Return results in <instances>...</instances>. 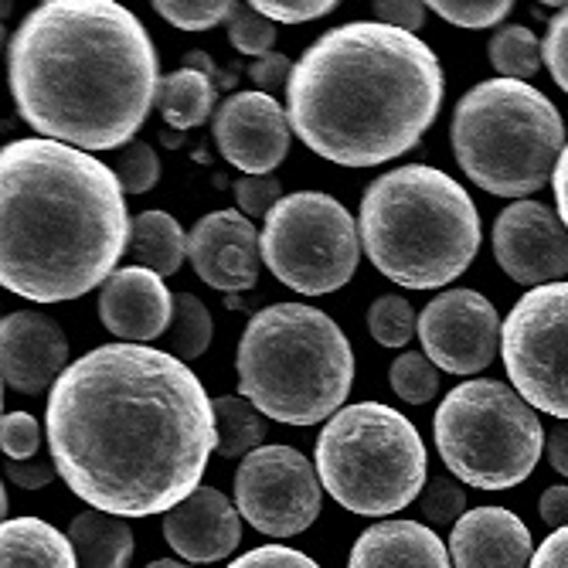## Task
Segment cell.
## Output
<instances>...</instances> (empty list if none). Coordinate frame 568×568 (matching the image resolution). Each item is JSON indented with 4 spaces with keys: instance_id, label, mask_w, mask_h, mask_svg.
<instances>
[{
    "instance_id": "obj_1",
    "label": "cell",
    "mask_w": 568,
    "mask_h": 568,
    "mask_svg": "<svg viewBox=\"0 0 568 568\" xmlns=\"http://www.w3.org/2000/svg\"><path fill=\"white\" fill-rule=\"evenodd\" d=\"M48 449L92 510L150 518L184 504L219 446L201 378L171 351L102 344L48 395Z\"/></svg>"
},
{
    "instance_id": "obj_2",
    "label": "cell",
    "mask_w": 568,
    "mask_h": 568,
    "mask_svg": "<svg viewBox=\"0 0 568 568\" xmlns=\"http://www.w3.org/2000/svg\"><path fill=\"white\" fill-rule=\"evenodd\" d=\"M14 106L44 140L130 146L158 102V48L116 0H44L11 38Z\"/></svg>"
},
{
    "instance_id": "obj_3",
    "label": "cell",
    "mask_w": 568,
    "mask_h": 568,
    "mask_svg": "<svg viewBox=\"0 0 568 568\" xmlns=\"http://www.w3.org/2000/svg\"><path fill=\"white\" fill-rule=\"evenodd\" d=\"M113 168L59 140L0 150V283L31 303L106 286L130 252V212Z\"/></svg>"
},
{
    "instance_id": "obj_4",
    "label": "cell",
    "mask_w": 568,
    "mask_h": 568,
    "mask_svg": "<svg viewBox=\"0 0 568 568\" xmlns=\"http://www.w3.org/2000/svg\"><path fill=\"white\" fill-rule=\"evenodd\" d=\"M443 95V62L423 38L378 21H351L303 51L286 89V113L317 158L378 168L426 136Z\"/></svg>"
},
{
    "instance_id": "obj_5",
    "label": "cell",
    "mask_w": 568,
    "mask_h": 568,
    "mask_svg": "<svg viewBox=\"0 0 568 568\" xmlns=\"http://www.w3.org/2000/svg\"><path fill=\"white\" fill-rule=\"evenodd\" d=\"M361 245L405 290H439L480 252V212L449 174L408 164L375 178L361 197Z\"/></svg>"
},
{
    "instance_id": "obj_6",
    "label": "cell",
    "mask_w": 568,
    "mask_h": 568,
    "mask_svg": "<svg viewBox=\"0 0 568 568\" xmlns=\"http://www.w3.org/2000/svg\"><path fill=\"white\" fill-rule=\"evenodd\" d=\"M239 388L263 416L286 426L334 419L354 382V351L317 306L273 303L239 341Z\"/></svg>"
},
{
    "instance_id": "obj_7",
    "label": "cell",
    "mask_w": 568,
    "mask_h": 568,
    "mask_svg": "<svg viewBox=\"0 0 568 568\" xmlns=\"http://www.w3.org/2000/svg\"><path fill=\"white\" fill-rule=\"evenodd\" d=\"M459 171L497 197L541 191L565 150V123L555 102L514 79H487L456 102L449 126Z\"/></svg>"
},
{
    "instance_id": "obj_8",
    "label": "cell",
    "mask_w": 568,
    "mask_h": 568,
    "mask_svg": "<svg viewBox=\"0 0 568 568\" xmlns=\"http://www.w3.org/2000/svg\"><path fill=\"white\" fill-rule=\"evenodd\" d=\"M429 456L419 429L398 408L357 402L327 419L317 439L324 490L351 514L388 518L426 490Z\"/></svg>"
},
{
    "instance_id": "obj_9",
    "label": "cell",
    "mask_w": 568,
    "mask_h": 568,
    "mask_svg": "<svg viewBox=\"0 0 568 568\" xmlns=\"http://www.w3.org/2000/svg\"><path fill=\"white\" fill-rule=\"evenodd\" d=\"M433 439L446 470L477 490L525 484L548 443L535 408L494 378H470L449 388L433 416Z\"/></svg>"
},
{
    "instance_id": "obj_10",
    "label": "cell",
    "mask_w": 568,
    "mask_h": 568,
    "mask_svg": "<svg viewBox=\"0 0 568 568\" xmlns=\"http://www.w3.org/2000/svg\"><path fill=\"white\" fill-rule=\"evenodd\" d=\"M357 260V222L324 191L286 194L263 225V263L283 286L303 296L341 290L354 276Z\"/></svg>"
},
{
    "instance_id": "obj_11",
    "label": "cell",
    "mask_w": 568,
    "mask_h": 568,
    "mask_svg": "<svg viewBox=\"0 0 568 568\" xmlns=\"http://www.w3.org/2000/svg\"><path fill=\"white\" fill-rule=\"evenodd\" d=\"M510 385L531 408L568 423V283H548L510 306L500 331Z\"/></svg>"
},
{
    "instance_id": "obj_12",
    "label": "cell",
    "mask_w": 568,
    "mask_h": 568,
    "mask_svg": "<svg viewBox=\"0 0 568 568\" xmlns=\"http://www.w3.org/2000/svg\"><path fill=\"white\" fill-rule=\"evenodd\" d=\"M324 484L317 467L293 446H260L235 474V507L270 538H290L321 518Z\"/></svg>"
},
{
    "instance_id": "obj_13",
    "label": "cell",
    "mask_w": 568,
    "mask_h": 568,
    "mask_svg": "<svg viewBox=\"0 0 568 568\" xmlns=\"http://www.w3.org/2000/svg\"><path fill=\"white\" fill-rule=\"evenodd\" d=\"M500 331L494 303L477 290H449L419 314L423 351L449 375L484 372L497 354Z\"/></svg>"
},
{
    "instance_id": "obj_14",
    "label": "cell",
    "mask_w": 568,
    "mask_h": 568,
    "mask_svg": "<svg viewBox=\"0 0 568 568\" xmlns=\"http://www.w3.org/2000/svg\"><path fill=\"white\" fill-rule=\"evenodd\" d=\"M497 266L521 286H548L568 273V229L541 201H514L494 222Z\"/></svg>"
},
{
    "instance_id": "obj_15",
    "label": "cell",
    "mask_w": 568,
    "mask_h": 568,
    "mask_svg": "<svg viewBox=\"0 0 568 568\" xmlns=\"http://www.w3.org/2000/svg\"><path fill=\"white\" fill-rule=\"evenodd\" d=\"M219 153L245 178H270L290 153V113L266 92H232L212 116Z\"/></svg>"
},
{
    "instance_id": "obj_16",
    "label": "cell",
    "mask_w": 568,
    "mask_h": 568,
    "mask_svg": "<svg viewBox=\"0 0 568 568\" xmlns=\"http://www.w3.org/2000/svg\"><path fill=\"white\" fill-rule=\"evenodd\" d=\"M187 260L197 280L222 293L252 290L260 280L263 239L255 235L252 219H245L242 212H212L191 229Z\"/></svg>"
},
{
    "instance_id": "obj_17",
    "label": "cell",
    "mask_w": 568,
    "mask_h": 568,
    "mask_svg": "<svg viewBox=\"0 0 568 568\" xmlns=\"http://www.w3.org/2000/svg\"><path fill=\"white\" fill-rule=\"evenodd\" d=\"M0 361H4L8 388L41 395L55 388L69 368V337L48 314L18 310L0 321Z\"/></svg>"
},
{
    "instance_id": "obj_18",
    "label": "cell",
    "mask_w": 568,
    "mask_h": 568,
    "mask_svg": "<svg viewBox=\"0 0 568 568\" xmlns=\"http://www.w3.org/2000/svg\"><path fill=\"white\" fill-rule=\"evenodd\" d=\"M178 296H171L168 283L143 266H126L110 276L99 293L102 327L126 344L158 341L174 324Z\"/></svg>"
},
{
    "instance_id": "obj_19",
    "label": "cell",
    "mask_w": 568,
    "mask_h": 568,
    "mask_svg": "<svg viewBox=\"0 0 568 568\" xmlns=\"http://www.w3.org/2000/svg\"><path fill=\"white\" fill-rule=\"evenodd\" d=\"M164 538L187 561H219L242 541V514L222 490L197 487L164 514Z\"/></svg>"
},
{
    "instance_id": "obj_20",
    "label": "cell",
    "mask_w": 568,
    "mask_h": 568,
    "mask_svg": "<svg viewBox=\"0 0 568 568\" xmlns=\"http://www.w3.org/2000/svg\"><path fill=\"white\" fill-rule=\"evenodd\" d=\"M449 555L456 568H528L535 541L507 507H474L453 525Z\"/></svg>"
},
{
    "instance_id": "obj_21",
    "label": "cell",
    "mask_w": 568,
    "mask_h": 568,
    "mask_svg": "<svg viewBox=\"0 0 568 568\" xmlns=\"http://www.w3.org/2000/svg\"><path fill=\"white\" fill-rule=\"evenodd\" d=\"M347 568H453L443 538L416 521H382L361 531Z\"/></svg>"
},
{
    "instance_id": "obj_22",
    "label": "cell",
    "mask_w": 568,
    "mask_h": 568,
    "mask_svg": "<svg viewBox=\"0 0 568 568\" xmlns=\"http://www.w3.org/2000/svg\"><path fill=\"white\" fill-rule=\"evenodd\" d=\"M0 568H79V555L55 525L14 518L0 528Z\"/></svg>"
},
{
    "instance_id": "obj_23",
    "label": "cell",
    "mask_w": 568,
    "mask_h": 568,
    "mask_svg": "<svg viewBox=\"0 0 568 568\" xmlns=\"http://www.w3.org/2000/svg\"><path fill=\"white\" fill-rule=\"evenodd\" d=\"M69 541L79 555V568H130L133 531L123 518L106 510H85L72 521Z\"/></svg>"
},
{
    "instance_id": "obj_24",
    "label": "cell",
    "mask_w": 568,
    "mask_h": 568,
    "mask_svg": "<svg viewBox=\"0 0 568 568\" xmlns=\"http://www.w3.org/2000/svg\"><path fill=\"white\" fill-rule=\"evenodd\" d=\"M130 255L136 260V266L158 276H171L187 260V235L174 215L143 212L130 225Z\"/></svg>"
},
{
    "instance_id": "obj_25",
    "label": "cell",
    "mask_w": 568,
    "mask_h": 568,
    "mask_svg": "<svg viewBox=\"0 0 568 568\" xmlns=\"http://www.w3.org/2000/svg\"><path fill=\"white\" fill-rule=\"evenodd\" d=\"M219 102V85L197 72V69H174L171 75L161 79L158 89V110L174 130H191L201 126L209 116H215Z\"/></svg>"
},
{
    "instance_id": "obj_26",
    "label": "cell",
    "mask_w": 568,
    "mask_h": 568,
    "mask_svg": "<svg viewBox=\"0 0 568 568\" xmlns=\"http://www.w3.org/2000/svg\"><path fill=\"white\" fill-rule=\"evenodd\" d=\"M215 408V429H219V446L215 453L222 459H245L248 453L260 449L266 443V419L242 395H219L212 398Z\"/></svg>"
},
{
    "instance_id": "obj_27",
    "label": "cell",
    "mask_w": 568,
    "mask_h": 568,
    "mask_svg": "<svg viewBox=\"0 0 568 568\" xmlns=\"http://www.w3.org/2000/svg\"><path fill=\"white\" fill-rule=\"evenodd\" d=\"M487 51H490V65L504 79H514V82L531 79L545 65V48L535 38V31L525 28V24H510V28L497 31L490 38V48Z\"/></svg>"
},
{
    "instance_id": "obj_28",
    "label": "cell",
    "mask_w": 568,
    "mask_h": 568,
    "mask_svg": "<svg viewBox=\"0 0 568 568\" xmlns=\"http://www.w3.org/2000/svg\"><path fill=\"white\" fill-rule=\"evenodd\" d=\"M171 337V351L181 361H194L209 351L212 344V314L194 293H178V306H174V324L168 331Z\"/></svg>"
},
{
    "instance_id": "obj_29",
    "label": "cell",
    "mask_w": 568,
    "mask_h": 568,
    "mask_svg": "<svg viewBox=\"0 0 568 568\" xmlns=\"http://www.w3.org/2000/svg\"><path fill=\"white\" fill-rule=\"evenodd\" d=\"M368 331L382 347H405L419 334L416 310L405 296H378L368 310Z\"/></svg>"
},
{
    "instance_id": "obj_30",
    "label": "cell",
    "mask_w": 568,
    "mask_h": 568,
    "mask_svg": "<svg viewBox=\"0 0 568 568\" xmlns=\"http://www.w3.org/2000/svg\"><path fill=\"white\" fill-rule=\"evenodd\" d=\"M388 382H392L395 395L402 402H412V405H423L439 392V372H436L433 361L419 351H405L402 357H395Z\"/></svg>"
},
{
    "instance_id": "obj_31",
    "label": "cell",
    "mask_w": 568,
    "mask_h": 568,
    "mask_svg": "<svg viewBox=\"0 0 568 568\" xmlns=\"http://www.w3.org/2000/svg\"><path fill=\"white\" fill-rule=\"evenodd\" d=\"M229 38H232V48L242 51V55H252V59H263L273 51V41H276V24L270 18H263L252 4H229Z\"/></svg>"
},
{
    "instance_id": "obj_32",
    "label": "cell",
    "mask_w": 568,
    "mask_h": 568,
    "mask_svg": "<svg viewBox=\"0 0 568 568\" xmlns=\"http://www.w3.org/2000/svg\"><path fill=\"white\" fill-rule=\"evenodd\" d=\"M229 4L232 0H158L153 11L181 31H209L229 18Z\"/></svg>"
},
{
    "instance_id": "obj_33",
    "label": "cell",
    "mask_w": 568,
    "mask_h": 568,
    "mask_svg": "<svg viewBox=\"0 0 568 568\" xmlns=\"http://www.w3.org/2000/svg\"><path fill=\"white\" fill-rule=\"evenodd\" d=\"M426 8L456 28H497L514 11L510 0H433Z\"/></svg>"
},
{
    "instance_id": "obj_34",
    "label": "cell",
    "mask_w": 568,
    "mask_h": 568,
    "mask_svg": "<svg viewBox=\"0 0 568 568\" xmlns=\"http://www.w3.org/2000/svg\"><path fill=\"white\" fill-rule=\"evenodd\" d=\"M116 178L123 184L126 194H143L150 191L153 184L161 181V161H158V150H153L150 143H140L133 140L130 146H123L116 153Z\"/></svg>"
},
{
    "instance_id": "obj_35",
    "label": "cell",
    "mask_w": 568,
    "mask_h": 568,
    "mask_svg": "<svg viewBox=\"0 0 568 568\" xmlns=\"http://www.w3.org/2000/svg\"><path fill=\"white\" fill-rule=\"evenodd\" d=\"M419 510L429 525H456L467 514V490L449 477H433L419 494Z\"/></svg>"
},
{
    "instance_id": "obj_36",
    "label": "cell",
    "mask_w": 568,
    "mask_h": 568,
    "mask_svg": "<svg viewBox=\"0 0 568 568\" xmlns=\"http://www.w3.org/2000/svg\"><path fill=\"white\" fill-rule=\"evenodd\" d=\"M235 197L245 219H270V212L286 197L280 178H239L235 181Z\"/></svg>"
},
{
    "instance_id": "obj_37",
    "label": "cell",
    "mask_w": 568,
    "mask_h": 568,
    "mask_svg": "<svg viewBox=\"0 0 568 568\" xmlns=\"http://www.w3.org/2000/svg\"><path fill=\"white\" fill-rule=\"evenodd\" d=\"M0 446L11 459H34L41 446V426L28 412H8L4 429H0Z\"/></svg>"
},
{
    "instance_id": "obj_38",
    "label": "cell",
    "mask_w": 568,
    "mask_h": 568,
    "mask_svg": "<svg viewBox=\"0 0 568 568\" xmlns=\"http://www.w3.org/2000/svg\"><path fill=\"white\" fill-rule=\"evenodd\" d=\"M252 8L273 24H303L331 14L337 4L334 0H252Z\"/></svg>"
},
{
    "instance_id": "obj_39",
    "label": "cell",
    "mask_w": 568,
    "mask_h": 568,
    "mask_svg": "<svg viewBox=\"0 0 568 568\" xmlns=\"http://www.w3.org/2000/svg\"><path fill=\"white\" fill-rule=\"evenodd\" d=\"M541 48H545V65H548L555 85L561 92H568V4L551 18Z\"/></svg>"
},
{
    "instance_id": "obj_40",
    "label": "cell",
    "mask_w": 568,
    "mask_h": 568,
    "mask_svg": "<svg viewBox=\"0 0 568 568\" xmlns=\"http://www.w3.org/2000/svg\"><path fill=\"white\" fill-rule=\"evenodd\" d=\"M229 568H321L310 555L286 548V545H263V548H252L242 558H235Z\"/></svg>"
},
{
    "instance_id": "obj_41",
    "label": "cell",
    "mask_w": 568,
    "mask_h": 568,
    "mask_svg": "<svg viewBox=\"0 0 568 568\" xmlns=\"http://www.w3.org/2000/svg\"><path fill=\"white\" fill-rule=\"evenodd\" d=\"M293 69H296V62H290L283 51H270V55H263V59H252L248 75L255 85H260V92L273 95L280 89H290Z\"/></svg>"
},
{
    "instance_id": "obj_42",
    "label": "cell",
    "mask_w": 568,
    "mask_h": 568,
    "mask_svg": "<svg viewBox=\"0 0 568 568\" xmlns=\"http://www.w3.org/2000/svg\"><path fill=\"white\" fill-rule=\"evenodd\" d=\"M372 8H375L378 24H388L408 34H416L426 24V4H419V0H375Z\"/></svg>"
},
{
    "instance_id": "obj_43",
    "label": "cell",
    "mask_w": 568,
    "mask_h": 568,
    "mask_svg": "<svg viewBox=\"0 0 568 568\" xmlns=\"http://www.w3.org/2000/svg\"><path fill=\"white\" fill-rule=\"evenodd\" d=\"M59 477V467L55 459H44V456H34V459H8V480L18 484L21 490H41L48 487L51 480Z\"/></svg>"
},
{
    "instance_id": "obj_44",
    "label": "cell",
    "mask_w": 568,
    "mask_h": 568,
    "mask_svg": "<svg viewBox=\"0 0 568 568\" xmlns=\"http://www.w3.org/2000/svg\"><path fill=\"white\" fill-rule=\"evenodd\" d=\"M531 568H568V528L551 531L541 548H535Z\"/></svg>"
},
{
    "instance_id": "obj_45",
    "label": "cell",
    "mask_w": 568,
    "mask_h": 568,
    "mask_svg": "<svg viewBox=\"0 0 568 568\" xmlns=\"http://www.w3.org/2000/svg\"><path fill=\"white\" fill-rule=\"evenodd\" d=\"M538 514H541V521H545V525L568 528V487H548V490L541 494Z\"/></svg>"
},
{
    "instance_id": "obj_46",
    "label": "cell",
    "mask_w": 568,
    "mask_h": 568,
    "mask_svg": "<svg viewBox=\"0 0 568 568\" xmlns=\"http://www.w3.org/2000/svg\"><path fill=\"white\" fill-rule=\"evenodd\" d=\"M551 187H555V204H558V219L561 225L568 229V143L558 158V168H555V178H551Z\"/></svg>"
},
{
    "instance_id": "obj_47",
    "label": "cell",
    "mask_w": 568,
    "mask_h": 568,
    "mask_svg": "<svg viewBox=\"0 0 568 568\" xmlns=\"http://www.w3.org/2000/svg\"><path fill=\"white\" fill-rule=\"evenodd\" d=\"M548 459H551V467L568 477V423H558L548 436Z\"/></svg>"
},
{
    "instance_id": "obj_48",
    "label": "cell",
    "mask_w": 568,
    "mask_h": 568,
    "mask_svg": "<svg viewBox=\"0 0 568 568\" xmlns=\"http://www.w3.org/2000/svg\"><path fill=\"white\" fill-rule=\"evenodd\" d=\"M146 568H191L184 561H174V558H158V561H150Z\"/></svg>"
},
{
    "instance_id": "obj_49",
    "label": "cell",
    "mask_w": 568,
    "mask_h": 568,
    "mask_svg": "<svg viewBox=\"0 0 568 568\" xmlns=\"http://www.w3.org/2000/svg\"><path fill=\"white\" fill-rule=\"evenodd\" d=\"M164 143H168V146H181V136H178V133H164Z\"/></svg>"
}]
</instances>
